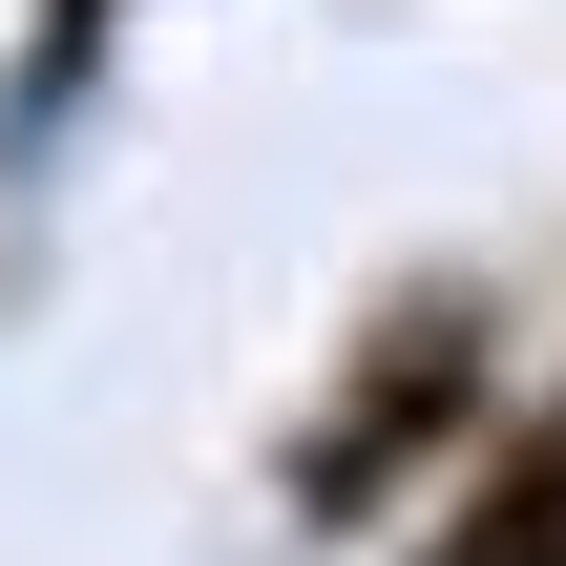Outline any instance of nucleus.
<instances>
[{
  "mask_svg": "<svg viewBox=\"0 0 566 566\" xmlns=\"http://www.w3.org/2000/svg\"><path fill=\"white\" fill-rule=\"evenodd\" d=\"M483 399H504V315L441 273V294H399V315L336 357V399H315V441H294V504H315V525H378L420 462L483 441Z\"/></svg>",
  "mask_w": 566,
  "mask_h": 566,
  "instance_id": "f257e3e1",
  "label": "nucleus"
},
{
  "mask_svg": "<svg viewBox=\"0 0 566 566\" xmlns=\"http://www.w3.org/2000/svg\"><path fill=\"white\" fill-rule=\"evenodd\" d=\"M420 566H566V399H525V420L462 462V504H441Z\"/></svg>",
  "mask_w": 566,
  "mask_h": 566,
  "instance_id": "f03ea898",
  "label": "nucleus"
}]
</instances>
